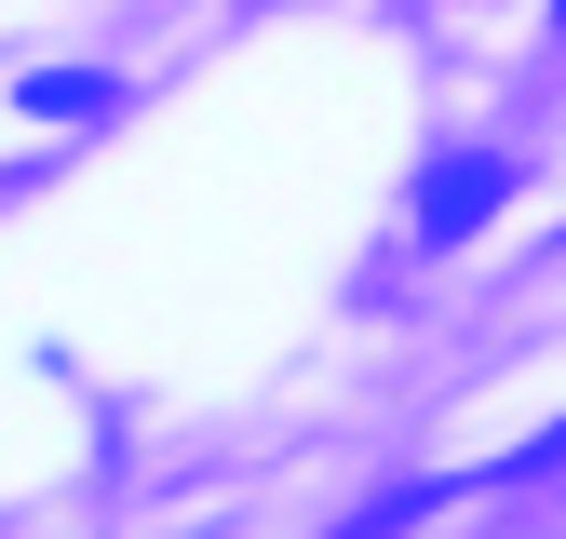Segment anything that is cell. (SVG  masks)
I'll return each instance as SVG.
<instances>
[{
    "label": "cell",
    "mask_w": 566,
    "mask_h": 539,
    "mask_svg": "<svg viewBox=\"0 0 566 539\" xmlns=\"http://www.w3.org/2000/svg\"><path fill=\"white\" fill-rule=\"evenodd\" d=\"M553 28H566V0H553Z\"/></svg>",
    "instance_id": "3957f363"
},
{
    "label": "cell",
    "mask_w": 566,
    "mask_h": 539,
    "mask_svg": "<svg viewBox=\"0 0 566 539\" xmlns=\"http://www.w3.org/2000/svg\"><path fill=\"white\" fill-rule=\"evenodd\" d=\"M28 108H54V121H95V108H108V82H95V67H54V82H28Z\"/></svg>",
    "instance_id": "7a4b0ae2"
},
{
    "label": "cell",
    "mask_w": 566,
    "mask_h": 539,
    "mask_svg": "<svg viewBox=\"0 0 566 539\" xmlns=\"http://www.w3.org/2000/svg\"><path fill=\"white\" fill-rule=\"evenodd\" d=\"M500 189H513V162L459 149V162H432V189H418V230H432V243H459V230H485V216H500Z\"/></svg>",
    "instance_id": "6da1fadb"
}]
</instances>
